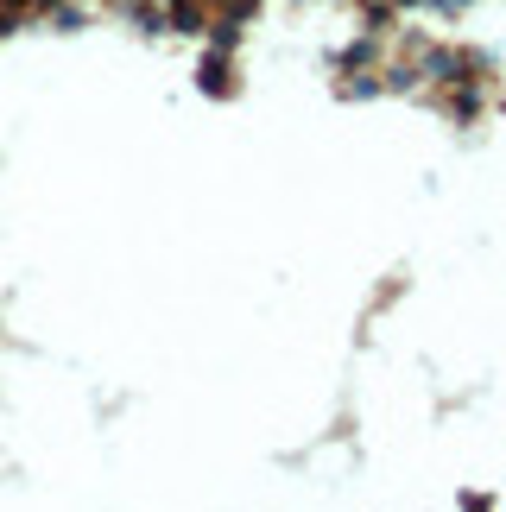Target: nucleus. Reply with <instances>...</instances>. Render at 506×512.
<instances>
[{"instance_id":"obj_4","label":"nucleus","mask_w":506,"mask_h":512,"mask_svg":"<svg viewBox=\"0 0 506 512\" xmlns=\"http://www.w3.org/2000/svg\"><path fill=\"white\" fill-rule=\"evenodd\" d=\"M456 95H450V114H456V121H475V114H481V83H450Z\"/></svg>"},{"instance_id":"obj_2","label":"nucleus","mask_w":506,"mask_h":512,"mask_svg":"<svg viewBox=\"0 0 506 512\" xmlns=\"http://www.w3.org/2000/svg\"><path fill=\"white\" fill-rule=\"evenodd\" d=\"M336 95H342V102H374V95H386V83H380V64H374V70H342Z\"/></svg>"},{"instance_id":"obj_1","label":"nucleus","mask_w":506,"mask_h":512,"mask_svg":"<svg viewBox=\"0 0 506 512\" xmlns=\"http://www.w3.org/2000/svg\"><path fill=\"white\" fill-rule=\"evenodd\" d=\"M228 70H235V51H216V45H209L203 64H197V89L216 95V102H222V95H235V76H228Z\"/></svg>"},{"instance_id":"obj_5","label":"nucleus","mask_w":506,"mask_h":512,"mask_svg":"<svg viewBox=\"0 0 506 512\" xmlns=\"http://www.w3.org/2000/svg\"><path fill=\"white\" fill-rule=\"evenodd\" d=\"M51 26H57V32H83V26H89V13L64 0V7H51Z\"/></svg>"},{"instance_id":"obj_3","label":"nucleus","mask_w":506,"mask_h":512,"mask_svg":"<svg viewBox=\"0 0 506 512\" xmlns=\"http://www.w3.org/2000/svg\"><path fill=\"white\" fill-rule=\"evenodd\" d=\"M374 64H380V32L374 26H367V38H355L348 51H336V76L342 70H374Z\"/></svg>"}]
</instances>
